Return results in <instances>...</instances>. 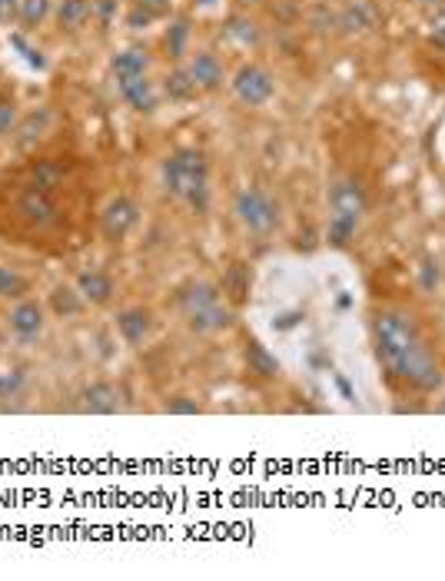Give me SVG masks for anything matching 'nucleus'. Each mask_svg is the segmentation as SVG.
<instances>
[{
	"label": "nucleus",
	"mask_w": 445,
	"mask_h": 581,
	"mask_svg": "<svg viewBox=\"0 0 445 581\" xmlns=\"http://www.w3.org/2000/svg\"><path fill=\"white\" fill-rule=\"evenodd\" d=\"M369 339L382 372L416 396H436L445 382V362L409 309L382 306L369 316Z\"/></svg>",
	"instance_id": "f257e3e1"
},
{
	"label": "nucleus",
	"mask_w": 445,
	"mask_h": 581,
	"mask_svg": "<svg viewBox=\"0 0 445 581\" xmlns=\"http://www.w3.org/2000/svg\"><path fill=\"white\" fill-rule=\"evenodd\" d=\"M160 180L163 190L173 200L190 206L193 213H210L213 190H210V160L203 150L196 147H180L163 157L160 163Z\"/></svg>",
	"instance_id": "f03ea898"
},
{
	"label": "nucleus",
	"mask_w": 445,
	"mask_h": 581,
	"mask_svg": "<svg viewBox=\"0 0 445 581\" xmlns=\"http://www.w3.org/2000/svg\"><path fill=\"white\" fill-rule=\"evenodd\" d=\"M173 306L183 319V326L196 336H220L233 326V306L226 303L223 289L206 279H186L173 296Z\"/></svg>",
	"instance_id": "7ed1b4c3"
},
{
	"label": "nucleus",
	"mask_w": 445,
	"mask_h": 581,
	"mask_svg": "<svg viewBox=\"0 0 445 581\" xmlns=\"http://www.w3.org/2000/svg\"><path fill=\"white\" fill-rule=\"evenodd\" d=\"M326 203H329L326 240L333 246H349L353 236L359 233V223L366 220V213H369L366 190H362V183L353 180V176H339V180L329 183Z\"/></svg>",
	"instance_id": "20e7f679"
},
{
	"label": "nucleus",
	"mask_w": 445,
	"mask_h": 581,
	"mask_svg": "<svg viewBox=\"0 0 445 581\" xmlns=\"http://www.w3.org/2000/svg\"><path fill=\"white\" fill-rule=\"evenodd\" d=\"M233 213L250 236H273L279 230V223H283L279 203L266 190H260V186H243L233 196Z\"/></svg>",
	"instance_id": "39448f33"
},
{
	"label": "nucleus",
	"mask_w": 445,
	"mask_h": 581,
	"mask_svg": "<svg viewBox=\"0 0 445 581\" xmlns=\"http://www.w3.org/2000/svg\"><path fill=\"white\" fill-rule=\"evenodd\" d=\"M230 90L243 107H266L276 97V77L263 64H243L230 77Z\"/></svg>",
	"instance_id": "423d86ee"
},
{
	"label": "nucleus",
	"mask_w": 445,
	"mask_h": 581,
	"mask_svg": "<svg viewBox=\"0 0 445 581\" xmlns=\"http://www.w3.org/2000/svg\"><path fill=\"white\" fill-rule=\"evenodd\" d=\"M140 223V206L130 196H113L100 213V233L107 243H120L133 233V226Z\"/></svg>",
	"instance_id": "0eeeda50"
},
{
	"label": "nucleus",
	"mask_w": 445,
	"mask_h": 581,
	"mask_svg": "<svg viewBox=\"0 0 445 581\" xmlns=\"http://www.w3.org/2000/svg\"><path fill=\"white\" fill-rule=\"evenodd\" d=\"M44 326H47V306L37 303V299H17V306L7 316V329L17 342H37L44 336Z\"/></svg>",
	"instance_id": "6e6552de"
},
{
	"label": "nucleus",
	"mask_w": 445,
	"mask_h": 581,
	"mask_svg": "<svg viewBox=\"0 0 445 581\" xmlns=\"http://www.w3.org/2000/svg\"><path fill=\"white\" fill-rule=\"evenodd\" d=\"M153 329H157V319H153V309L147 306H127L117 313V336L123 339V346L130 349L147 346Z\"/></svg>",
	"instance_id": "1a4fd4ad"
},
{
	"label": "nucleus",
	"mask_w": 445,
	"mask_h": 581,
	"mask_svg": "<svg viewBox=\"0 0 445 581\" xmlns=\"http://www.w3.org/2000/svg\"><path fill=\"white\" fill-rule=\"evenodd\" d=\"M183 64H186V70H190V77L200 93H216L226 83V67L213 50H193Z\"/></svg>",
	"instance_id": "9d476101"
},
{
	"label": "nucleus",
	"mask_w": 445,
	"mask_h": 581,
	"mask_svg": "<svg viewBox=\"0 0 445 581\" xmlns=\"http://www.w3.org/2000/svg\"><path fill=\"white\" fill-rule=\"evenodd\" d=\"M123 406H127V402H123L120 386H113L107 379H97L80 389V409L90 415H117L123 412Z\"/></svg>",
	"instance_id": "9b49d317"
},
{
	"label": "nucleus",
	"mask_w": 445,
	"mask_h": 581,
	"mask_svg": "<svg viewBox=\"0 0 445 581\" xmlns=\"http://www.w3.org/2000/svg\"><path fill=\"white\" fill-rule=\"evenodd\" d=\"M117 90H120L123 103H127L130 110H137V113H153V110L160 107V100H163L160 83H157V80H150V74H147V77L120 80V83H117Z\"/></svg>",
	"instance_id": "f8f14e48"
},
{
	"label": "nucleus",
	"mask_w": 445,
	"mask_h": 581,
	"mask_svg": "<svg viewBox=\"0 0 445 581\" xmlns=\"http://www.w3.org/2000/svg\"><path fill=\"white\" fill-rule=\"evenodd\" d=\"M50 130H54V110L50 107H37V110H30L27 117H20L17 123V130H14V143H17V150H34L40 140H47L50 137Z\"/></svg>",
	"instance_id": "ddd939ff"
},
{
	"label": "nucleus",
	"mask_w": 445,
	"mask_h": 581,
	"mask_svg": "<svg viewBox=\"0 0 445 581\" xmlns=\"http://www.w3.org/2000/svg\"><path fill=\"white\" fill-rule=\"evenodd\" d=\"M17 210L27 223H37V226H50L57 220V206L50 200V193L40 190V186H27V190L20 193Z\"/></svg>",
	"instance_id": "4468645a"
},
{
	"label": "nucleus",
	"mask_w": 445,
	"mask_h": 581,
	"mask_svg": "<svg viewBox=\"0 0 445 581\" xmlns=\"http://www.w3.org/2000/svg\"><path fill=\"white\" fill-rule=\"evenodd\" d=\"M153 67V54L147 47L133 44V47H123L117 57L110 60V74L113 80H130V77H147Z\"/></svg>",
	"instance_id": "2eb2a0df"
},
{
	"label": "nucleus",
	"mask_w": 445,
	"mask_h": 581,
	"mask_svg": "<svg viewBox=\"0 0 445 581\" xmlns=\"http://www.w3.org/2000/svg\"><path fill=\"white\" fill-rule=\"evenodd\" d=\"M77 289L90 306H107L113 293H117V283H113V276L103 273V269H84V273L77 276Z\"/></svg>",
	"instance_id": "dca6fc26"
},
{
	"label": "nucleus",
	"mask_w": 445,
	"mask_h": 581,
	"mask_svg": "<svg viewBox=\"0 0 445 581\" xmlns=\"http://www.w3.org/2000/svg\"><path fill=\"white\" fill-rule=\"evenodd\" d=\"M84 306H87V299L80 296V289L67 286V283L54 286V289H50V296H47V309L57 319H77L80 313H84Z\"/></svg>",
	"instance_id": "f3484780"
},
{
	"label": "nucleus",
	"mask_w": 445,
	"mask_h": 581,
	"mask_svg": "<svg viewBox=\"0 0 445 581\" xmlns=\"http://www.w3.org/2000/svg\"><path fill=\"white\" fill-rule=\"evenodd\" d=\"M160 90H163V97H167L170 103H190V100L200 97V90H196V83L190 77V70H186V64L173 67L170 74L163 77Z\"/></svg>",
	"instance_id": "a211bd4d"
},
{
	"label": "nucleus",
	"mask_w": 445,
	"mask_h": 581,
	"mask_svg": "<svg viewBox=\"0 0 445 581\" xmlns=\"http://www.w3.org/2000/svg\"><path fill=\"white\" fill-rule=\"evenodd\" d=\"M220 289H223V296H226V303H230V306L246 303V299H250V289H253L250 266H246V263H233L230 269H226Z\"/></svg>",
	"instance_id": "6ab92c4d"
},
{
	"label": "nucleus",
	"mask_w": 445,
	"mask_h": 581,
	"mask_svg": "<svg viewBox=\"0 0 445 581\" xmlns=\"http://www.w3.org/2000/svg\"><path fill=\"white\" fill-rule=\"evenodd\" d=\"M163 47H167V57L183 64L186 57L193 54L190 50V20L186 17H173L167 30H163Z\"/></svg>",
	"instance_id": "aec40b11"
},
{
	"label": "nucleus",
	"mask_w": 445,
	"mask_h": 581,
	"mask_svg": "<svg viewBox=\"0 0 445 581\" xmlns=\"http://www.w3.org/2000/svg\"><path fill=\"white\" fill-rule=\"evenodd\" d=\"M90 17H93V0H60L57 4V27L67 30V34L84 30Z\"/></svg>",
	"instance_id": "412c9836"
},
{
	"label": "nucleus",
	"mask_w": 445,
	"mask_h": 581,
	"mask_svg": "<svg viewBox=\"0 0 445 581\" xmlns=\"http://www.w3.org/2000/svg\"><path fill=\"white\" fill-rule=\"evenodd\" d=\"M54 14V0H20L17 4V24L27 30H37L44 20Z\"/></svg>",
	"instance_id": "4be33fe9"
},
{
	"label": "nucleus",
	"mask_w": 445,
	"mask_h": 581,
	"mask_svg": "<svg viewBox=\"0 0 445 581\" xmlns=\"http://www.w3.org/2000/svg\"><path fill=\"white\" fill-rule=\"evenodd\" d=\"M246 366H250V372H256V376H263V379L279 376L276 356H269V349L260 346V342H250V346H246Z\"/></svg>",
	"instance_id": "5701e85b"
},
{
	"label": "nucleus",
	"mask_w": 445,
	"mask_h": 581,
	"mask_svg": "<svg viewBox=\"0 0 445 581\" xmlns=\"http://www.w3.org/2000/svg\"><path fill=\"white\" fill-rule=\"evenodd\" d=\"M226 37L236 40V44L250 47V44H260V24L243 14H233L230 20H226Z\"/></svg>",
	"instance_id": "b1692460"
},
{
	"label": "nucleus",
	"mask_w": 445,
	"mask_h": 581,
	"mask_svg": "<svg viewBox=\"0 0 445 581\" xmlns=\"http://www.w3.org/2000/svg\"><path fill=\"white\" fill-rule=\"evenodd\" d=\"M30 293V283L17 269L10 266H0V299H27Z\"/></svg>",
	"instance_id": "393cba45"
},
{
	"label": "nucleus",
	"mask_w": 445,
	"mask_h": 581,
	"mask_svg": "<svg viewBox=\"0 0 445 581\" xmlns=\"http://www.w3.org/2000/svg\"><path fill=\"white\" fill-rule=\"evenodd\" d=\"M27 389V372L24 369H4L0 372V399H20Z\"/></svg>",
	"instance_id": "a878e982"
},
{
	"label": "nucleus",
	"mask_w": 445,
	"mask_h": 581,
	"mask_svg": "<svg viewBox=\"0 0 445 581\" xmlns=\"http://www.w3.org/2000/svg\"><path fill=\"white\" fill-rule=\"evenodd\" d=\"M60 180H64V170H60L57 163H50V160H44V163H37L34 166V186H40V190H57L60 186Z\"/></svg>",
	"instance_id": "bb28decb"
},
{
	"label": "nucleus",
	"mask_w": 445,
	"mask_h": 581,
	"mask_svg": "<svg viewBox=\"0 0 445 581\" xmlns=\"http://www.w3.org/2000/svg\"><path fill=\"white\" fill-rule=\"evenodd\" d=\"M17 123H20V110H17V100H10V97H4V100H0V140H4V137H14Z\"/></svg>",
	"instance_id": "cd10ccee"
},
{
	"label": "nucleus",
	"mask_w": 445,
	"mask_h": 581,
	"mask_svg": "<svg viewBox=\"0 0 445 581\" xmlns=\"http://www.w3.org/2000/svg\"><path fill=\"white\" fill-rule=\"evenodd\" d=\"M163 412H170V415H200L203 406L190 396H170L167 402H163Z\"/></svg>",
	"instance_id": "c85d7f7f"
},
{
	"label": "nucleus",
	"mask_w": 445,
	"mask_h": 581,
	"mask_svg": "<svg viewBox=\"0 0 445 581\" xmlns=\"http://www.w3.org/2000/svg\"><path fill=\"white\" fill-rule=\"evenodd\" d=\"M439 263H432V259H426V263L419 266V289L422 293H436V286H439Z\"/></svg>",
	"instance_id": "c756f323"
},
{
	"label": "nucleus",
	"mask_w": 445,
	"mask_h": 581,
	"mask_svg": "<svg viewBox=\"0 0 445 581\" xmlns=\"http://www.w3.org/2000/svg\"><path fill=\"white\" fill-rule=\"evenodd\" d=\"M153 17L150 10H143V7H137V4H130V10H127V17H123V24H127L130 30H147L150 24H153Z\"/></svg>",
	"instance_id": "7c9ffc66"
},
{
	"label": "nucleus",
	"mask_w": 445,
	"mask_h": 581,
	"mask_svg": "<svg viewBox=\"0 0 445 581\" xmlns=\"http://www.w3.org/2000/svg\"><path fill=\"white\" fill-rule=\"evenodd\" d=\"M137 7H143V10H150L153 17H170V10H173V0H133Z\"/></svg>",
	"instance_id": "2f4dec72"
},
{
	"label": "nucleus",
	"mask_w": 445,
	"mask_h": 581,
	"mask_svg": "<svg viewBox=\"0 0 445 581\" xmlns=\"http://www.w3.org/2000/svg\"><path fill=\"white\" fill-rule=\"evenodd\" d=\"M10 44H14V47H20V50H24V57H27V64H34V67H47V60L44 57H40V50H34V47H27L24 44V37H10Z\"/></svg>",
	"instance_id": "473e14b6"
},
{
	"label": "nucleus",
	"mask_w": 445,
	"mask_h": 581,
	"mask_svg": "<svg viewBox=\"0 0 445 581\" xmlns=\"http://www.w3.org/2000/svg\"><path fill=\"white\" fill-rule=\"evenodd\" d=\"M429 40H432V44H436V47H445V10L436 17V24H432Z\"/></svg>",
	"instance_id": "72a5a7b5"
},
{
	"label": "nucleus",
	"mask_w": 445,
	"mask_h": 581,
	"mask_svg": "<svg viewBox=\"0 0 445 581\" xmlns=\"http://www.w3.org/2000/svg\"><path fill=\"white\" fill-rule=\"evenodd\" d=\"M17 4H20V0H0V24H10V20H17Z\"/></svg>",
	"instance_id": "f704fd0d"
},
{
	"label": "nucleus",
	"mask_w": 445,
	"mask_h": 581,
	"mask_svg": "<svg viewBox=\"0 0 445 581\" xmlns=\"http://www.w3.org/2000/svg\"><path fill=\"white\" fill-rule=\"evenodd\" d=\"M233 4H236V7H243V10H250V7H260L263 0H233Z\"/></svg>",
	"instance_id": "c9c22d12"
},
{
	"label": "nucleus",
	"mask_w": 445,
	"mask_h": 581,
	"mask_svg": "<svg viewBox=\"0 0 445 581\" xmlns=\"http://www.w3.org/2000/svg\"><path fill=\"white\" fill-rule=\"evenodd\" d=\"M412 4H419V7H442L445 0H412Z\"/></svg>",
	"instance_id": "e433bc0d"
},
{
	"label": "nucleus",
	"mask_w": 445,
	"mask_h": 581,
	"mask_svg": "<svg viewBox=\"0 0 445 581\" xmlns=\"http://www.w3.org/2000/svg\"><path fill=\"white\" fill-rule=\"evenodd\" d=\"M436 412H439V415H445V396H442V399L436 402Z\"/></svg>",
	"instance_id": "4c0bfd02"
},
{
	"label": "nucleus",
	"mask_w": 445,
	"mask_h": 581,
	"mask_svg": "<svg viewBox=\"0 0 445 581\" xmlns=\"http://www.w3.org/2000/svg\"><path fill=\"white\" fill-rule=\"evenodd\" d=\"M442 362H445V356H442Z\"/></svg>",
	"instance_id": "58836bf2"
}]
</instances>
